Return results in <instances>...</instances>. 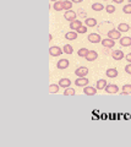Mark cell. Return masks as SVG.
<instances>
[{"label":"cell","mask_w":131,"mask_h":147,"mask_svg":"<svg viewBox=\"0 0 131 147\" xmlns=\"http://www.w3.org/2000/svg\"><path fill=\"white\" fill-rule=\"evenodd\" d=\"M64 53L63 50V48H59V47H56V46H53L49 48V54H50L52 56H59L61 55Z\"/></svg>","instance_id":"6da1fadb"},{"label":"cell","mask_w":131,"mask_h":147,"mask_svg":"<svg viewBox=\"0 0 131 147\" xmlns=\"http://www.w3.org/2000/svg\"><path fill=\"white\" fill-rule=\"evenodd\" d=\"M88 74V69L86 66H80L75 70V75L79 77H86V75Z\"/></svg>","instance_id":"7a4b0ae2"},{"label":"cell","mask_w":131,"mask_h":147,"mask_svg":"<svg viewBox=\"0 0 131 147\" xmlns=\"http://www.w3.org/2000/svg\"><path fill=\"white\" fill-rule=\"evenodd\" d=\"M104 91L107 92V93H118L119 92V87H118L116 85H114V83H109V85H107V87L104 88Z\"/></svg>","instance_id":"3957f363"},{"label":"cell","mask_w":131,"mask_h":147,"mask_svg":"<svg viewBox=\"0 0 131 147\" xmlns=\"http://www.w3.org/2000/svg\"><path fill=\"white\" fill-rule=\"evenodd\" d=\"M108 38H112V39H120V38H121L120 31H119V30H110V31L108 32Z\"/></svg>","instance_id":"277c9868"},{"label":"cell","mask_w":131,"mask_h":147,"mask_svg":"<svg viewBox=\"0 0 131 147\" xmlns=\"http://www.w3.org/2000/svg\"><path fill=\"white\" fill-rule=\"evenodd\" d=\"M64 17H65V20H67V21L71 22L73 20H76V12L72 11V10H67V11H65Z\"/></svg>","instance_id":"5b68a950"},{"label":"cell","mask_w":131,"mask_h":147,"mask_svg":"<svg viewBox=\"0 0 131 147\" xmlns=\"http://www.w3.org/2000/svg\"><path fill=\"white\" fill-rule=\"evenodd\" d=\"M88 42H91V43H99L102 42V38H101V36L98 34V33H91V34H88Z\"/></svg>","instance_id":"8992f818"},{"label":"cell","mask_w":131,"mask_h":147,"mask_svg":"<svg viewBox=\"0 0 131 147\" xmlns=\"http://www.w3.org/2000/svg\"><path fill=\"white\" fill-rule=\"evenodd\" d=\"M83 93L87 96H95L97 93V87H92V86H85L83 88Z\"/></svg>","instance_id":"52a82bcc"},{"label":"cell","mask_w":131,"mask_h":147,"mask_svg":"<svg viewBox=\"0 0 131 147\" xmlns=\"http://www.w3.org/2000/svg\"><path fill=\"white\" fill-rule=\"evenodd\" d=\"M102 46L105 47V48H113L114 46H115V40L112 39V38H107V39H102Z\"/></svg>","instance_id":"ba28073f"},{"label":"cell","mask_w":131,"mask_h":147,"mask_svg":"<svg viewBox=\"0 0 131 147\" xmlns=\"http://www.w3.org/2000/svg\"><path fill=\"white\" fill-rule=\"evenodd\" d=\"M112 56H113V59L114 60H121V59H124V53H122V50H120V49H118V50H113L112 53Z\"/></svg>","instance_id":"9c48e42d"},{"label":"cell","mask_w":131,"mask_h":147,"mask_svg":"<svg viewBox=\"0 0 131 147\" xmlns=\"http://www.w3.org/2000/svg\"><path fill=\"white\" fill-rule=\"evenodd\" d=\"M56 66L60 70H64V69H67L69 68V60L67 59H60L58 61V64H56Z\"/></svg>","instance_id":"30bf717a"},{"label":"cell","mask_w":131,"mask_h":147,"mask_svg":"<svg viewBox=\"0 0 131 147\" xmlns=\"http://www.w3.org/2000/svg\"><path fill=\"white\" fill-rule=\"evenodd\" d=\"M75 85L81 86V87H85V86L88 85V79H86V77H79V79L75 80Z\"/></svg>","instance_id":"8fae6325"},{"label":"cell","mask_w":131,"mask_h":147,"mask_svg":"<svg viewBox=\"0 0 131 147\" xmlns=\"http://www.w3.org/2000/svg\"><path fill=\"white\" fill-rule=\"evenodd\" d=\"M97 58H98V53L96 50H89L88 54L86 55V60L88 61H95Z\"/></svg>","instance_id":"7c38bea8"},{"label":"cell","mask_w":131,"mask_h":147,"mask_svg":"<svg viewBox=\"0 0 131 147\" xmlns=\"http://www.w3.org/2000/svg\"><path fill=\"white\" fill-rule=\"evenodd\" d=\"M105 75H107L109 79H115V77H118V70L114 69V68L108 69V70L105 71Z\"/></svg>","instance_id":"4fadbf2b"},{"label":"cell","mask_w":131,"mask_h":147,"mask_svg":"<svg viewBox=\"0 0 131 147\" xmlns=\"http://www.w3.org/2000/svg\"><path fill=\"white\" fill-rule=\"evenodd\" d=\"M81 26H82L81 20H73V21H71V23H70V28L73 30V31H77Z\"/></svg>","instance_id":"5bb4252c"},{"label":"cell","mask_w":131,"mask_h":147,"mask_svg":"<svg viewBox=\"0 0 131 147\" xmlns=\"http://www.w3.org/2000/svg\"><path fill=\"white\" fill-rule=\"evenodd\" d=\"M120 44L122 47H131V37H121Z\"/></svg>","instance_id":"9a60e30c"},{"label":"cell","mask_w":131,"mask_h":147,"mask_svg":"<svg viewBox=\"0 0 131 147\" xmlns=\"http://www.w3.org/2000/svg\"><path fill=\"white\" fill-rule=\"evenodd\" d=\"M96 24H97V20L93 17H87L85 20V26L87 27H95Z\"/></svg>","instance_id":"2e32d148"},{"label":"cell","mask_w":131,"mask_h":147,"mask_svg":"<svg viewBox=\"0 0 131 147\" xmlns=\"http://www.w3.org/2000/svg\"><path fill=\"white\" fill-rule=\"evenodd\" d=\"M70 85H71L70 79H61V80L59 81V86H60V87H63V88L70 87Z\"/></svg>","instance_id":"e0dca14e"},{"label":"cell","mask_w":131,"mask_h":147,"mask_svg":"<svg viewBox=\"0 0 131 147\" xmlns=\"http://www.w3.org/2000/svg\"><path fill=\"white\" fill-rule=\"evenodd\" d=\"M96 87L98 89H104L105 87H107V81H105L104 79H101V80H98L97 81V85H96Z\"/></svg>","instance_id":"ac0fdd59"},{"label":"cell","mask_w":131,"mask_h":147,"mask_svg":"<svg viewBox=\"0 0 131 147\" xmlns=\"http://www.w3.org/2000/svg\"><path fill=\"white\" fill-rule=\"evenodd\" d=\"M55 11H61L64 10V5H63V0H59V1H55L54 5H53Z\"/></svg>","instance_id":"d6986e66"},{"label":"cell","mask_w":131,"mask_h":147,"mask_svg":"<svg viewBox=\"0 0 131 147\" xmlns=\"http://www.w3.org/2000/svg\"><path fill=\"white\" fill-rule=\"evenodd\" d=\"M65 38L69 39V40H73L77 38V32L76 31H72V32H67L66 34H65Z\"/></svg>","instance_id":"ffe728a7"},{"label":"cell","mask_w":131,"mask_h":147,"mask_svg":"<svg viewBox=\"0 0 131 147\" xmlns=\"http://www.w3.org/2000/svg\"><path fill=\"white\" fill-rule=\"evenodd\" d=\"M118 30H119L120 32H128L130 30V26L128 23H125V22H121L119 26H118Z\"/></svg>","instance_id":"44dd1931"},{"label":"cell","mask_w":131,"mask_h":147,"mask_svg":"<svg viewBox=\"0 0 131 147\" xmlns=\"http://www.w3.org/2000/svg\"><path fill=\"white\" fill-rule=\"evenodd\" d=\"M121 95H131V85H124L122 86Z\"/></svg>","instance_id":"7402d4cb"},{"label":"cell","mask_w":131,"mask_h":147,"mask_svg":"<svg viewBox=\"0 0 131 147\" xmlns=\"http://www.w3.org/2000/svg\"><path fill=\"white\" fill-rule=\"evenodd\" d=\"M63 5H64V10H71L72 7V1L70 0H63Z\"/></svg>","instance_id":"603a6c76"},{"label":"cell","mask_w":131,"mask_h":147,"mask_svg":"<svg viewBox=\"0 0 131 147\" xmlns=\"http://www.w3.org/2000/svg\"><path fill=\"white\" fill-rule=\"evenodd\" d=\"M59 87H60L59 85H54V83H53V85L49 86V92H50V93H58L59 92Z\"/></svg>","instance_id":"cb8c5ba5"},{"label":"cell","mask_w":131,"mask_h":147,"mask_svg":"<svg viewBox=\"0 0 131 147\" xmlns=\"http://www.w3.org/2000/svg\"><path fill=\"white\" fill-rule=\"evenodd\" d=\"M103 9H104V6L101 3H95L92 5V10H95V11H102Z\"/></svg>","instance_id":"d4e9b609"},{"label":"cell","mask_w":131,"mask_h":147,"mask_svg":"<svg viewBox=\"0 0 131 147\" xmlns=\"http://www.w3.org/2000/svg\"><path fill=\"white\" fill-rule=\"evenodd\" d=\"M63 50H64V53H65V54H72L73 49H72V47L70 46V44H66V46H64Z\"/></svg>","instance_id":"484cf974"},{"label":"cell","mask_w":131,"mask_h":147,"mask_svg":"<svg viewBox=\"0 0 131 147\" xmlns=\"http://www.w3.org/2000/svg\"><path fill=\"white\" fill-rule=\"evenodd\" d=\"M88 49L87 48H81L79 52H77V54H79V56H83V58H86V55L88 54Z\"/></svg>","instance_id":"4316f807"},{"label":"cell","mask_w":131,"mask_h":147,"mask_svg":"<svg viewBox=\"0 0 131 147\" xmlns=\"http://www.w3.org/2000/svg\"><path fill=\"white\" fill-rule=\"evenodd\" d=\"M75 89L73 88H70V87H67V88H65V91H64V95L65 96H75Z\"/></svg>","instance_id":"83f0119b"},{"label":"cell","mask_w":131,"mask_h":147,"mask_svg":"<svg viewBox=\"0 0 131 147\" xmlns=\"http://www.w3.org/2000/svg\"><path fill=\"white\" fill-rule=\"evenodd\" d=\"M105 11H107L108 14H113V12L115 11V6H114V5H107V7H105Z\"/></svg>","instance_id":"f1b7e54d"},{"label":"cell","mask_w":131,"mask_h":147,"mask_svg":"<svg viewBox=\"0 0 131 147\" xmlns=\"http://www.w3.org/2000/svg\"><path fill=\"white\" fill-rule=\"evenodd\" d=\"M122 11H124V14H131V4L125 5L124 7H122Z\"/></svg>","instance_id":"f546056e"},{"label":"cell","mask_w":131,"mask_h":147,"mask_svg":"<svg viewBox=\"0 0 131 147\" xmlns=\"http://www.w3.org/2000/svg\"><path fill=\"white\" fill-rule=\"evenodd\" d=\"M76 32L77 33H86V32H87V26H81Z\"/></svg>","instance_id":"4dcf8cb0"},{"label":"cell","mask_w":131,"mask_h":147,"mask_svg":"<svg viewBox=\"0 0 131 147\" xmlns=\"http://www.w3.org/2000/svg\"><path fill=\"white\" fill-rule=\"evenodd\" d=\"M125 72H126V74H129V75H131V63L128 64V65L125 66Z\"/></svg>","instance_id":"1f68e13d"},{"label":"cell","mask_w":131,"mask_h":147,"mask_svg":"<svg viewBox=\"0 0 131 147\" xmlns=\"http://www.w3.org/2000/svg\"><path fill=\"white\" fill-rule=\"evenodd\" d=\"M125 59L128 60V63H131V53H129V54L125 55Z\"/></svg>","instance_id":"d6a6232c"},{"label":"cell","mask_w":131,"mask_h":147,"mask_svg":"<svg viewBox=\"0 0 131 147\" xmlns=\"http://www.w3.org/2000/svg\"><path fill=\"white\" fill-rule=\"evenodd\" d=\"M114 3H116V4H121L122 1H124V0H113Z\"/></svg>","instance_id":"836d02e7"},{"label":"cell","mask_w":131,"mask_h":147,"mask_svg":"<svg viewBox=\"0 0 131 147\" xmlns=\"http://www.w3.org/2000/svg\"><path fill=\"white\" fill-rule=\"evenodd\" d=\"M71 1H72V3H77V4H79V3H82L83 0H71Z\"/></svg>","instance_id":"e575fe53"},{"label":"cell","mask_w":131,"mask_h":147,"mask_svg":"<svg viewBox=\"0 0 131 147\" xmlns=\"http://www.w3.org/2000/svg\"><path fill=\"white\" fill-rule=\"evenodd\" d=\"M52 1H59V0H52Z\"/></svg>","instance_id":"d590c367"},{"label":"cell","mask_w":131,"mask_h":147,"mask_svg":"<svg viewBox=\"0 0 131 147\" xmlns=\"http://www.w3.org/2000/svg\"><path fill=\"white\" fill-rule=\"evenodd\" d=\"M130 31H131V26H130Z\"/></svg>","instance_id":"8d00e7d4"}]
</instances>
